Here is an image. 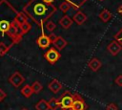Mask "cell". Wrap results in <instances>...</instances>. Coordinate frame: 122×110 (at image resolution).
I'll use <instances>...</instances> for the list:
<instances>
[{"label": "cell", "instance_id": "11", "mask_svg": "<svg viewBox=\"0 0 122 110\" xmlns=\"http://www.w3.org/2000/svg\"><path fill=\"white\" fill-rule=\"evenodd\" d=\"M13 21H9L8 19H1L0 20V33H7L8 30L10 29V27Z\"/></svg>", "mask_w": 122, "mask_h": 110}, {"label": "cell", "instance_id": "23", "mask_svg": "<svg viewBox=\"0 0 122 110\" xmlns=\"http://www.w3.org/2000/svg\"><path fill=\"white\" fill-rule=\"evenodd\" d=\"M9 46L5 44L4 42H0V56H3L8 51H9Z\"/></svg>", "mask_w": 122, "mask_h": 110}, {"label": "cell", "instance_id": "12", "mask_svg": "<svg viewBox=\"0 0 122 110\" xmlns=\"http://www.w3.org/2000/svg\"><path fill=\"white\" fill-rule=\"evenodd\" d=\"M61 88H62V84H61V82H59L57 79H53V80L49 84V89H50L51 92H53V93L59 92V91L61 90Z\"/></svg>", "mask_w": 122, "mask_h": 110}, {"label": "cell", "instance_id": "26", "mask_svg": "<svg viewBox=\"0 0 122 110\" xmlns=\"http://www.w3.org/2000/svg\"><path fill=\"white\" fill-rule=\"evenodd\" d=\"M106 110H118V107L115 103H109L107 106H106Z\"/></svg>", "mask_w": 122, "mask_h": 110}, {"label": "cell", "instance_id": "19", "mask_svg": "<svg viewBox=\"0 0 122 110\" xmlns=\"http://www.w3.org/2000/svg\"><path fill=\"white\" fill-rule=\"evenodd\" d=\"M66 1H68V2H70L71 4V6H72V8L73 9H79L83 4H85L88 0H66Z\"/></svg>", "mask_w": 122, "mask_h": 110}, {"label": "cell", "instance_id": "27", "mask_svg": "<svg viewBox=\"0 0 122 110\" xmlns=\"http://www.w3.org/2000/svg\"><path fill=\"white\" fill-rule=\"evenodd\" d=\"M114 82H115V84H116L117 86L122 87V75H119V76H118V77L115 78Z\"/></svg>", "mask_w": 122, "mask_h": 110}, {"label": "cell", "instance_id": "17", "mask_svg": "<svg viewBox=\"0 0 122 110\" xmlns=\"http://www.w3.org/2000/svg\"><path fill=\"white\" fill-rule=\"evenodd\" d=\"M32 93H33V90H32V88L30 85H25L21 89V94L24 97H26V98H30L32 95Z\"/></svg>", "mask_w": 122, "mask_h": 110}, {"label": "cell", "instance_id": "4", "mask_svg": "<svg viewBox=\"0 0 122 110\" xmlns=\"http://www.w3.org/2000/svg\"><path fill=\"white\" fill-rule=\"evenodd\" d=\"M107 50H108V52L112 55H116L122 50V45L118 41H116L114 39L113 41H112L111 43H109V45L107 46Z\"/></svg>", "mask_w": 122, "mask_h": 110}, {"label": "cell", "instance_id": "1", "mask_svg": "<svg viewBox=\"0 0 122 110\" xmlns=\"http://www.w3.org/2000/svg\"><path fill=\"white\" fill-rule=\"evenodd\" d=\"M54 11L55 7L44 0H30L24 7V12L38 25H42Z\"/></svg>", "mask_w": 122, "mask_h": 110}, {"label": "cell", "instance_id": "33", "mask_svg": "<svg viewBox=\"0 0 122 110\" xmlns=\"http://www.w3.org/2000/svg\"><path fill=\"white\" fill-rule=\"evenodd\" d=\"M62 110H63V109H62Z\"/></svg>", "mask_w": 122, "mask_h": 110}, {"label": "cell", "instance_id": "18", "mask_svg": "<svg viewBox=\"0 0 122 110\" xmlns=\"http://www.w3.org/2000/svg\"><path fill=\"white\" fill-rule=\"evenodd\" d=\"M48 103H49V107H50L51 110H56V109L60 106L59 100L56 99L55 98H51V99L48 101Z\"/></svg>", "mask_w": 122, "mask_h": 110}, {"label": "cell", "instance_id": "32", "mask_svg": "<svg viewBox=\"0 0 122 110\" xmlns=\"http://www.w3.org/2000/svg\"><path fill=\"white\" fill-rule=\"evenodd\" d=\"M22 110H28V109H26V108H23V109H22Z\"/></svg>", "mask_w": 122, "mask_h": 110}, {"label": "cell", "instance_id": "16", "mask_svg": "<svg viewBox=\"0 0 122 110\" xmlns=\"http://www.w3.org/2000/svg\"><path fill=\"white\" fill-rule=\"evenodd\" d=\"M35 109L36 110H49L50 107H49V103L48 101L44 100V99H41L40 101H38L35 105Z\"/></svg>", "mask_w": 122, "mask_h": 110}, {"label": "cell", "instance_id": "14", "mask_svg": "<svg viewBox=\"0 0 122 110\" xmlns=\"http://www.w3.org/2000/svg\"><path fill=\"white\" fill-rule=\"evenodd\" d=\"M99 18H100L104 23H106V22H108V21L112 18V13H111V11H108L107 9H104V10L99 13Z\"/></svg>", "mask_w": 122, "mask_h": 110}, {"label": "cell", "instance_id": "30", "mask_svg": "<svg viewBox=\"0 0 122 110\" xmlns=\"http://www.w3.org/2000/svg\"><path fill=\"white\" fill-rule=\"evenodd\" d=\"M117 11H118V12H119V13L122 15V4H121V5L118 7V9H117Z\"/></svg>", "mask_w": 122, "mask_h": 110}, {"label": "cell", "instance_id": "10", "mask_svg": "<svg viewBox=\"0 0 122 110\" xmlns=\"http://www.w3.org/2000/svg\"><path fill=\"white\" fill-rule=\"evenodd\" d=\"M52 44L54 45V47L57 49V50H62L66 47L67 45V41L62 37V36H56V38L54 39V41L52 42Z\"/></svg>", "mask_w": 122, "mask_h": 110}, {"label": "cell", "instance_id": "20", "mask_svg": "<svg viewBox=\"0 0 122 110\" xmlns=\"http://www.w3.org/2000/svg\"><path fill=\"white\" fill-rule=\"evenodd\" d=\"M71 8H72V6H71V4L70 3V2H68V1H64V2H62L61 4H60V6H59V9H60V11H62L63 12H67Z\"/></svg>", "mask_w": 122, "mask_h": 110}, {"label": "cell", "instance_id": "7", "mask_svg": "<svg viewBox=\"0 0 122 110\" xmlns=\"http://www.w3.org/2000/svg\"><path fill=\"white\" fill-rule=\"evenodd\" d=\"M51 39H50V36H48V35H41V36H39L38 38H37V40H36V43H37V45L40 47V48H42V49H45V48H47V47H49L50 46V44H51Z\"/></svg>", "mask_w": 122, "mask_h": 110}, {"label": "cell", "instance_id": "9", "mask_svg": "<svg viewBox=\"0 0 122 110\" xmlns=\"http://www.w3.org/2000/svg\"><path fill=\"white\" fill-rule=\"evenodd\" d=\"M101 65H102L101 61H100L98 58H96V57H94V58H92V59L89 61V63H88V66H89V68H90L92 71H93V72H96V71H98V70L100 69Z\"/></svg>", "mask_w": 122, "mask_h": 110}, {"label": "cell", "instance_id": "28", "mask_svg": "<svg viewBox=\"0 0 122 110\" xmlns=\"http://www.w3.org/2000/svg\"><path fill=\"white\" fill-rule=\"evenodd\" d=\"M5 97H6V93H5L2 89H0V101L3 100V99H5Z\"/></svg>", "mask_w": 122, "mask_h": 110}, {"label": "cell", "instance_id": "25", "mask_svg": "<svg viewBox=\"0 0 122 110\" xmlns=\"http://www.w3.org/2000/svg\"><path fill=\"white\" fill-rule=\"evenodd\" d=\"M55 24L52 22V21H49V22H47V24H46V28H47V30L49 31V32H52L54 29H55Z\"/></svg>", "mask_w": 122, "mask_h": 110}, {"label": "cell", "instance_id": "15", "mask_svg": "<svg viewBox=\"0 0 122 110\" xmlns=\"http://www.w3.org/2000/svg\"><path fill=\"white\" fill-rule=\"evenodd\" d=\"M14 21H15L19 26H21L22 24H24L25 22H27V15H26V13H25L24 11L18 12V13L16 14L15 18H14Z\"/></svg>", "mask_w": 122, "mask_h": 110}, {"label": "cell", "instance_id": "2", "mask_svg": "<svg viewBox=\"0 0 122 110\" xmlns=\"http://www.w3.org/2000/svg\"><path fill=\"white\" fill-rule=\"evenodd\" d=\"M75 99V95H71L70 93H66L64 94L60 100H59V103H60V107L62 108H69V107H71L73 101Z\"/></svg>", "mask_w": 122, "mask_h": 110}, {"label": "cell", "instance_id": "31", "mask_svg": "<svg viewBox=\"0 0 122 110\" xmlns=\"http://www.w3.org/2000/svg\"><path fill=\"white\" fill-rule=\"evenodd\" d=\"M45 2H47V3H49V4H52V2L54 1V0H44Z\"/></svg>", "mask_w": 122, "mask_h": 110}, {"label": "cell", "instance_id": "22", "mask_svg": "<svg viewBox=\"0 0 122 110\" xmlns=\"http://www.w3.org/2000/svg\"><path fill=\"white\" fill-rule=\"evenodd\" d=\"M31 88H32V90H33V93L38 94V93L42 90L43 86H42V84H41L39 81H34L33 84L31 85Z\"/></svg>", "mask_w": 122, "mask_h": 110}, {"label": "cell", "instance_id": "24", "mask_svg": "<svg viewBox=\"0 0 122 110\" xmlns=\"http://www.w3.org/2000/svg\"><path fill=\"white\" fill-rule=\"evenodd\" d=\"M113 37H114V39H115L116 41H118V42L122 45V28H121V29L114 34Z\"/></svg>", "mask_w": 122, "mask_h": 110}, {"label": "cell", "instance_id": "3", "mask_svg": "<svg viewBox=\"0 0 122 110\" xmlns=\"http://www.w3.org/2000/svg\"><path fill=\"white\" fill-rule=\"evenodd\" d=\"M9 81H10V83H11L14 87H19V86L25 81V78H24V77H23L19 72H15V73H13V74L10 77Z\"/></svg>", "mask_w": 122, "mask_h": 110}, {"label": "cell", "instance_id": "21", "mask_svg": "<svg viewBox=\"0 0 122 110\" xmlns=\"http://www.w3.org/2000/svg\"><path fill=\"white\" fill-rule=\"evenodd\" d=\"M30 28H31V25H30L29 22H25L24 24H22V25L20 26V33H21L22 35H23V34L27 33L30 30Z\"/></svg>", "mask_w": 122, "mask_h": 110}, {"label": "cell", "instance_id": "29", "mask_svg": "<svg viewBox=\"0 0 122 110\" xmlns=\"http://www.w3.org/2000/svg\"><path fill=\"white\" fill-rule=\"evenodd\" d=\"M55 38H56V36H55L54 34H51V35H50V39H51V42H53Z\"/></svg>", "mask_w": 122, "mask_h": 110}, {"label": "cell", "instance_id": "5", "mask_svg": "<svg viewBox=\"0 0 122 110\" xmlns=\"http://www.w3.org/2000/svg\"><path fill=\"white\" fill-rule=\"evenodd\" d=\"M45 57L46 59L51 63V64H54L59 58H60V54L58 51L54 50V49H50L46 54H45Z\"/></svg>", "mask_w": 122, "mask_h": 110}, {"label": "cell", "instance_id": "13", "mask_svg": "<svg viewBox=\"0 0 122 110\" xmlns=\"http://www.w3.org/2000/svg\"><path fill=\"white\" fill-rule=\"evenodd\" d=\"M59 24L64 28V29H69L71 24H72V20L68 16V15H65L63 16L60 20H59Z\"/></svg>", "mask_w": 122, "mask_h": 110}, {"label": "cell", "instance_id": "8", "mask_svg": "<svg viewBox=\"0 0 122 110\" xmlns=\"http://www.w3.org/2000/svg\"><path fill=\"white\" fill-rule=\"evenodd\" d=\"M73 22H75L77 25H82L86 20H87V15L82 12V11H77L74 13L73 18H72Z\"/></svg>", "mask_w": 122, "mask_h": 110}, {"label": "cell", "instance_id": "6", "mask_svg": "<svg viewBox=\"0 0 122 110\" xmlns=\"http://www.w3.org/2000/svg\"><path fill=\"white\" fill-rule=\"evenodd\" d=\"M72 110H86L87 106L84 102V100L81 99V97H79L78 95H75V99L71 105Z\"/></svg>", "mask_w": 122, "mask_h": 110}]
</instances>
